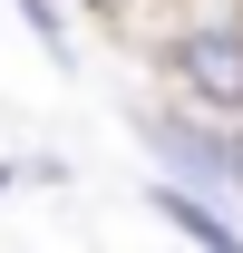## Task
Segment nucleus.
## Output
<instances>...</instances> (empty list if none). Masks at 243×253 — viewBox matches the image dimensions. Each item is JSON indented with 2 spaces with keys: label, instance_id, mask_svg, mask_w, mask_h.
Wrapping results in <instances>:
<instances>
[{
  "label": "nucleus",
  "instance_id": "obj_3",
  "mask_svg": "<svg viewBox=\"0 0 243 253\" xmlns=\"http://www.w3.org/2000/svg\"><path fill=\"white\" fill-rule=\"evenodd\" d=\"M146 205H156V224H165V234H185V244H204V253H243V224L224 214L204 185H175V175H156V185H146Z\"/></svg>",
  "mask_w": 243,
  "mask_h": 253
},
{
  "label": "nucleus",
  "instance_id": "obj_7",
  "mask_svg": "<svg viewBox=\"0 0 243 253\" xmlns=\"http://www.w3.org/2000/svg\"><path fill=\"white\" fill-rule=\"evenodd\" d=\"M88 10H126V0H88Z\"/></svg>",
  "mask_w": 243,
  "mask_h": 253
},
{
  "label": "nucleus",
  "instance_id": "obj_5",
  "mask_svg": "<svg viewBox=\"0 0 243 253\" xmlns=\"http://www.w3.org/2000/svg\"><path fill=\"white\" fill-rule=\"evenodd\" d=\"M224 195H243V117H224Z\"/></svg>",
  "mask_w": 243,
  "mask_h": 253
},
{
  "label": "nucleus",
  "instance_id": "obj_1",
  "mask_svg": "<svg viewBox=\"0 0 243 253\" xmlns=\"http://www.w3.org/2000/svg\"><path fill=\"white\" fill-rule=\"evenodd\" d=\"M165 78L185 107L204 117H243V0H195L165 30Z\"/></svg>",
  "mask_w": 243,
  "mask_h": 253
},
{
  "label": "nucleus",
  "instance_id": "obj_6",
  "mask_svg": "<svg viewBox=\"0 0 243 253\" xmlns=\"http://www.w3.org/2000/svg\"><path fill=\"white\" fill-rule=\"evenodd\" d=\"M10 185H20V166H0V195H10Z\"/></svg>",
  "mask_w": 243,
  "mask_h": 253
},
{
  "label": "nucleus",
  "instance_id": "obj_4",
  "mask_svg": "<svg viewBox=\"0 0 243 253\" xmlns=\"http://www.w3.org/2000/svg\"><path fill=\"white\" fill-rule=\"evenodd\" d=\"M10 10L30 20V39H39L59 68H78V39H68V10H59V0H10Z\"/></svg>",
  "mask_w": 243,
  "mask_h": 253
},
{
  "label": "nucleus",
  "instance_id": "obj_2",
  "mask_svg": "<svg viewBox=\"0 0 243 253\" xmlns=\"http://www.w3.org/2000/svg\"><path fill=\"white\" fill-rule=\"evenodd\" d=\"M136 136H146V156L175 175V185H204L224 195V117H185V107H136Z\"/></svg>",
  "mask_w": 243,
  "mask_h": 253
}]
</instances>
